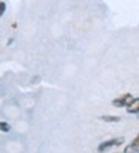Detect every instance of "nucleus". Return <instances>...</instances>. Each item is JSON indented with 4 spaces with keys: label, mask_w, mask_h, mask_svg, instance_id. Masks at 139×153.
<instances>
[{
    "label": "nucleus",
    "mask_w": 139,
    "mask_h": 153,
    "mask_svg": "<svg viewBox=\"0 0 139 153\" xmlns=\"http://www.w3.org/2000/svg\"><path fill=\"white\" fill-rule=\"evenodd\" d=\"M0 130H2V132H9L11 126H9L6 121H0Z\"/></svg>",
    "instance_id": "nucleus-6"
},
{
    "label": "nucleus",
    "mask_w": 139,
    "mask_h": 153,
    "mask_svg": "<svg viewBox=\"0 0 139 153\" xmlns=\"http://www.w3.org/2000/svg\"><path fill=\"white\" fill-rule=\"evenodd\" d=\"M5 11H6V5H5L3 2H0V17L5 14Z\"/></svg>",
    "instance_id": "nucleus-7"
},
{
    "label": "nucleus",
    "mask_w": 139,
    "mask_h": 153,
    "mask_svg": "<svg viewBox=\"0 0 139 153\" xmlns=\"http://www.w3.org/2000/svg\"><path fill=\"white\" fill-rule=\"evenodd\" d=\"M127 112L129 114H138L139 112V97L132 100V103L127 106Z\"/></svg>",
    "instance_id": "nucleus-4"
},
{
    "label": "nucleus",
    "mask_w": 139,
    "mask_h": 153,
    "mask_svg": "<svg viewBox=\"0 0 139 153\" xmlns=\"http://www.w3.org/2000/svg\"><path fill=\"white\" fill-rule=\"evenodd\" d=\"M124 153H139V135L133 140L132 144H129L124 150Z\"/></svg>",
    "instance_id": "nucleus-3"
},
{
    "label": "nucleus",
    "mask_w": 139,
    "mask_h": 153,
    "mask_svg": "<svg viewBox=\"0 0 139 153\" xmlns=\"http://www.w3.org/2000/svg\"><path fill=\"white\" fill-rule=\"evenodd\" d=\"M101 120L106 121V123H117V121H120V117H117V115H101Z\"/></svg>",
    "instance_id": "nucleus-5"
},
{
    "label": "nucleus",
    "mask_w": 139,
    "mask_h": 153,
    "mask_svg": "<svg viewBox=\"0 0 139 153\" xmlns=\"http://www.w3.org/2000/svg\"><path fill=\"white\" fill-rule=\"evenodd\" d=\"M123 138H112V140H107V141H104V143H101L100 146H98V152H104V150H107V149H110V147H115V146H120V144H123Z\"/></svg>",
    "instance_id": "nucleus-2"
},
{
    "label": "nucleus",
    "mask_w": 139,
    "mask_h": 153,
    "mask_svg": "<svg viewBox=\"0 0 139 153\" xmlns=\"http://www.w3.org/2000/svg\"><path fill=\"white\" fill-rule=\"evenodd\" d=\"M132 100H133L132 94H123L121 97H117V99H113L112 105H113L115 108H127V106H129V105L132 103Z\"/></svg>",
    "instance_id": "nucleus-1"
}]
</instances>
